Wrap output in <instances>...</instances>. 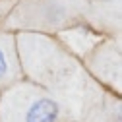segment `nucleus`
Returning a JSON list of instances; mask_svg holds the SVG:
<instances>
[{
	"instance_id": "20e7f679",
	"label": "nucleus",
	"mask_w": 122,
	"mask_h": 122,
	"mask_svg": "<svg viewBox=\"0 0 122 122\" xmlns=\"http://www.w3.org/2000/svg\"><path fill=\"white\" fill-rule=\"evenodd\" d=\"M85 62L83 68L85 72L93 78L99 85H107L111 89V93L114 91V93L118 95L120 93V49L116 47V45L112 41H107V43H101L97 45V47L91 51L89 54L83 56Z\"/></svg>"
},
{
	"instance_id": "7ed1b4c3",
	"label": "nucleus",
	"mask_w": 122,
	"mask_h": 122,
	"mask_svg": "<svg viewBox=\"0 0 122 122\" xmlns=\"http://www.w3.org/2000/svg\"><path fill=\"white\" fill-rule=\"evenodd\" d=\"M85 14V0H23L12 12L10 27L43 33L51 29H66Z\"/></svg>"
},
{
	"instance_id": "39448f33",
	"label": "nucleus",
	"mask_w": 122,
	"mask_h": 122,
	"mask_svg": "<svg viewBox=\"0 0 122 122\" xmlns=\"http://www.w3.org/2000/svg\"><path fill=\"white\" fill-rule=\"evenodd\" d=\"M23 80L18 56L16 35L8 29H0V91Z\"/></svg>"
},
{
	"instance_id": "f257e3e1",
	"label": "nucleus",
	"mask_w": 122,
	"mask_h": 122,
	"mask_svg": "<svg viewBox=\"0 0 122 122\" xmlns=\"http://www.w3.org/2000/svg\"><path fill=\"white\" fill-rule=\"evenodd\" d=\"M21 74L62 101L74 122H87L109 93L60 41L33 31L16 35Z\"/></svg>"
},
{
	"instance_id": "f03ea898",
	"label": "nucleus",
	"mask_w": 122,
	"mask_h": 122,
	"mask_svg": "<svg viewBox=\"0 0 122 122\" xmlns=\"http://www.w3.org/2000/svg\"><path fill=\"white\" fill-rule=\"evenodd\" d=\"M0 122H74L62 101L29 80L0 91Z\"/></svg>"
}]
</instances>
